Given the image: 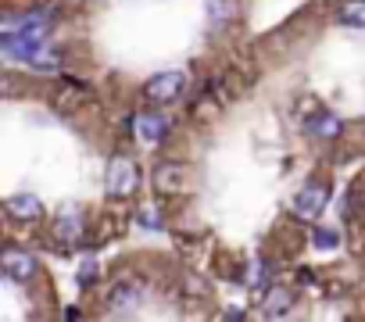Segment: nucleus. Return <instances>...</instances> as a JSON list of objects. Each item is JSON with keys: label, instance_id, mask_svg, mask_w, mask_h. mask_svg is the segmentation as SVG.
<instances>
[{"label": "nucleus", "instance_id": "13", "mask_svg": "<svg viewBox=\"0 0 365 322\" xmlns=\"http://www.w3.org/2000/svg\"><path fill=\"white\" fill-rule=\"evenodd\" d=\"M336 22H340V26L365 29V0H344L340 11H336Z\"/></svg>", "mask_w": 365, "mask_h": 322}, {"label": "nucleus", "instance_id": "12", "mask_svg": "<svg viewBox=\"0 0 365 322\" xmlns=\"http://www.w3.org/2000/svg\"><path fill=\"white\" fill-rule=\"evenodd\" d=\"M205 11L215 29H226L240 19V0H205Z\"/></svg>", "mask_w": 365, "mask_h": 322}, {"label": "nucleus", "instance_id": "15", "mask_svg": "<svg viewBox=\"0 0 365 322\" xmlns=\"http://www.w3.org/2000/svg\"><path fill=\"white\" fill-rule=\"evenodd\" d=\"M136 222H140L143 229H150V233H165V229H168V222H161V215H158V212H150V208L136 212Z\"/></svg>", "mask_w": 365, "mask_h": 322}, {"label": "nucleus", "instance_id": "10", "mask_svg": "<svg viewBox=\"0 0 365 322\" xmlns=\"http://www.w3.org/2000/svg\"><path fill=\"white\" fill-rule=\"evenodd\" d=\"M8 215L11 219H19V222H40L43 219V201L36 197V194H15V197H8Z\"/></svg>", "mask_w": 365, "mask_h": 322}, {"label": "nucleus", "instance_id": "17", "mask_svg": "<svg viewBox=\"0 0 365 322\" xmlns=\"http://www.w3.org/2000/svg\"><path fill=\"white\" fill-rule=\"evenodd\" d=\"M265 272H269V265H265V261L258 258V261H255V265L247 269V283H251V286H265V279H269Z\"/></svg>", "mask_w": 365, "mask_h": 322}, {"label": "nucleus", "instance_id": "8", "mask_svg": "<svg viewBox=\"0 0 365 322\" xmlns=\"http://www.w3.org/2000/svg\"><path fill=\"white\" fill-rule=\"evenodd\" d=\"M154 190L161 197L187 190V165H182V161H168V157L158 161V169H154Z\"/></svg>", "mask_w": 365, "mask_h": 322}, {"label": "nucleus", "instance_id": "2", "mask_svg": "<svg viewBox=\"0 0 365 322\" xmlns=\"http://www.w3.org/2000/svg\"><path fill=\"white\" fill-rule=\"evenodd\" d=\"M0 276H8L11 283H36L40 279V261L29 247H19V244H8L0 247Z\"/></svg>", "mask_w": 365, "mask_h": 322}, {"label": "nucleus", "instance_id": "11", "mask_svg": "<svg viewBox=\"0 0 365 322\" xmlns=\"http://www.w3.org/2000/svg\"><path fill=\"white\" fill-rule=\"evenodd\" d=\"M290 308H294V290H290V286H269V290H265L262 311H265L269 318H279V315H287Z\"/></svg>", "mask_w": 365, "mask_h": 322}, {"label": "nucleus", "instance_id": "4", "mask_svg": "<svg viewBox=\"0 0 365 322\" xmlns=\"http://www.w3.org/2000/svg\"><path fill=\"white\" fill-rule=\"evenodd\" d=\"M83 237H86V212L79 204H65L54 215V240L61 247H79Z\"/></svg>", "mask_w": 365, "mask_h": 322}, {"label": "nucleus", "instance_id": "18", "mask_svg": "<svg viewBox=\"0 0 365 322\" xmlns=\"http://www.w3.org/2000/svg\"><path fill=\"white\" fill-rule=\"evenodd\" d=\"M0 93H15V83H11L4 72H0Z\"/></svg>", "mask_w": 365, "mask_h": 322}, {"label": "nucleus", "instance_id": "16", "mask_svg": "<svg viewBox=\"0 0 365 322\" xmlns=\"http://www.w3.org/2000/svg\"><path fill=\"white\" fill-rule=\"evenodd\" d=\"M312 240H315V247H319V251H333V247L340 244V233H336V229H315V233H312Z\"/></svg>", "mask_w": 365, "mask_h": 322}, {"label": "nucleus", "instance_id": "6", "mask_svg": "<svg viewBox=\"0 0 365 322\" xmlns=\"http://www.w3.org/2000/svg\"><path fill=\"white\" fill-rule=\"evenodd\" d=\"M104 304H108L111 315H133L143 304V286L136 279H115L104 294Z\"/></svg>", "mask_w": 365, "mask_h": 322}, {"label": "nucleus", "instance_id": "1", "mask_svg": "<svg viewBox=\"0 0 365 322\" xmlns=\"http://www.w3.org/2000/svg\"><path fill=\"white\" fill-rule=\"evenodd\" d=\"M140 165L129 157V154H115L111 161H108V172H104V190H108V197H115V201H129V197H136V190H140Z\"/></svg>", "mask_w": 365, "mask_h": 322}, {"label": "nucleus", "instance_id": "14", "mask_svg": "<svg viewBox=\"0 0 365 322\" xmlns=\"http://www.w3.org/2000/svg\"><path fill=\"white\" fill-rule=\"evenodd\" d=\"M97 279H101V265H97L93 258H86V261L79 265V272H76V286H83V290H86V286H93Z\"/></svg>", "mask_w": 365, "mask_h": 322}, {"label": "nucleus", "instance_id": "9", "mask_svg": "<svg viewBox=\"0 0 365 322\" xmlns=\"http://www.w3.org/2000/svg\"><path fill=\"white\" fill-rule=\"evenodd\" d=\"M304 133L315 136V140H336V136L344 133V122H340L333 111L319 108V111H312V115L304 118Z\"/></svg>", "mask_w": 365, "mask_h": 322}, {"label": "nucleus", "instance_id": "3", "mask_svg": "<svg viewBox=\"0 0 365 322\" xmlns=\"http://www.w3.org/2000/svg\"><path fill=\"white\" fill-rule=\"evenodd\" d=\"M326 204H329V183L308 180V183L297 190V197H294V215H297L301 222H315V219L326 212Z\"/></svg>", "mask_w": 365, "mask_h": 322}, {"label": "nucleus", "instance_id": "7", "mask_svg": "<svg viewBox=\"0 0 365 322\" xmlns=\"http://www.w3.org/2000/svg\"><path fill=\"white\" fill-rule=\"evenodd\" d=\"M133 133H136V140H143V143H161V140H168L172 122H168V115H161V111H140V115L133 118Z\"/></svg>", "mask_w": 365, "mask_h": 322}, {"label": "nucleus", "instance_id": "5", "mask_svg": "<svg viewBox=\"0 0 365 322\" xmlns=\"http://www.w3.org/2000/svg\"><path fill=\"white\" fill-rule=\"evenodd\" d=\"M182 90H187V76L168 68V72H154L147 83H143V97L154 100V104H172L182 97Z\"/></svg>", "mask_w": 365, "mask_h": 322}]
</instances>
